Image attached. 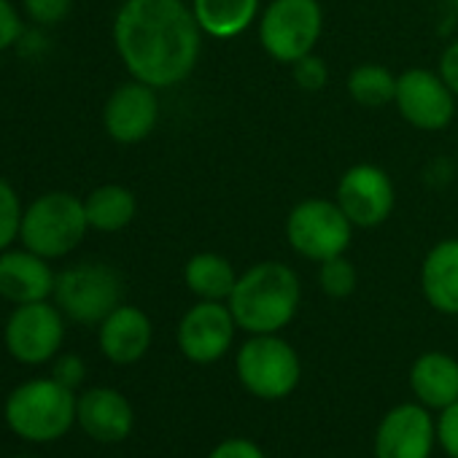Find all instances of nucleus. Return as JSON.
Returning <instances> with one entry per match:
<instances>
[{"label":"nucleus","instance_id":"obj_11","mask_svg":"<svg viewBox=\"0 0 458 458\" xmlns=\"http://www.w3.org/2000/svg\"><path fill=\"white\" fill-rule=\"evenodd\" d=\"M235 335H238V321L226 302L197 300V305H191L183 313L175 340L186 361L205 367V364H216L229 353Z\"/></svg>","mask_w":458,"mask_h":458},{"label":"nucleus","instance_id":"obj_21","mask_svg":"<svg viewBox=\"0 0 458 458\" xmlns=\"http://www.w3.org/2000/svg\"><path fill=\"white\" fill-rule=\"evenodd\" d=\"M238 273L226 257L202 251L194 254L186 267H183V284L197 300H210V302H226L238 284Z\"/></svg>","mask_w":458,"mask_h":458},{"label":"nucleus","instance_id":"obj_3","mask_svg":"<svg viewBox=\"0 0 458 458\" xmlns=\"http://www.w3.org/2000/svg\"><path fill=\"white\" fill-rule=\"evenodd\" d=\"M79 396L55 377H36L17 386L4 407L9 428L28 442H55L76 423Z\"/></svg>","mask_w":458,"mask_h":458},{"label":"nucleus","instance_id":"obj_24","mask_svg":"<svg viewBox=\"0 0 458 458\" xmlns=\"http://www.w3.org/2000/svg\"><path fill=\"white\" fill-rule=\"evenodd\" d=\"M356 284H359L356 267L345 259V254L318 265V286L327 297L345 300L356 292Z\"/></svg>","mask_w":458,"mask_h":458},{"label":"nucleus","instance_id":"obj_26","mask_svg":"<svg viewBox=\"0 0 458 458\" xmlns=\"http://www.w3.org/2000/svg\"><path fill=\"white\" fill-rule=\"evenodd\" d=\"M292 76H294V84L305 92H321L329 81V68L327 63L313 52V55H305L302 60H297L292 65Z\"/></svg>","mask_w":458,"mask_h":458},{"label":"nucleus","instance_id":"obj_1","mask_svg":"<svg viewBox=\"0 0 458 458\" xmlns=\"http://www.w3.org/2000/svg\"><path fill=\"white\" fill-rule=\"evenodd\" d=\"M202 36L183 0H124L114 20V47L124 68L154 89H170L194 73Z\"/></svg>","mask_w":458,"mask_h":458},{"label":"nucleus","instance_id":"obj_30","mask_svg":"<svg viewBox=\"0 0 458 458\" xmlns=\"http://www.w3.org/2000/svg\"><path fill=\"white\" fill-rule=\"evenodd\" d=\"M52 377H55L57 383H63V386H68V388L76 391V388L84 383V377H87V364H84V359L76 356V353L57 356V359H55V367H52Z\"/></svg>","mask_w":458,"mask_h":458},{"label":"nucleus","instance_id":"obj_5","mask_svg":"<svg viewBox=\"0 0 458 458\" xmlns=\"http://www.w3.org/2000/svg\"><path fill=\"white\" fill-rule=\"evenodd\" d=\"M235 372L251 396L278 402L297 391L302 380V361L294 345L284 337L251 335L235 356Z\"/></svg>","mask_w":458,"mask_h":458},{"label":"nucleus","instance_id":"obj_9","mask_svg":"<svg viewBox=\"0 0 458 458\" xmlns=\"http://www.w3.org/2000/svg\"><path fill=\"white\" fill-rule=\"evenodd\" d=\"M65 337L63 310L47 300L17 305L4 329L6 351L20 364H47L57 359Z\"/></svg>","mask_w":458,"mask_h":458},{"label":"nucleus","instance_id":"obj_2","mask_svg":"<svg viewBox=\"0 0 458 458\" xmlns=\"http://www.w3.org/2000/svg\"><path fill=\"white\" fill-rule=\"evenodd\" d=\"M300 302V276L284 262H259L249 267L226 300L238 329L249 335H278L294 321Z\"/></svg>","mask_w":458,"mask_h":458},{"label":"nucleus","instance_id":"obj_25","mask_svg":"<svg viewBox=\"0 0 458 458\" xmlns=\"http://www.w3.org/2000/svg\"><path fill=\"white\" fill-rule=\"evenodd\" d=\"M22 213L25 210L20 205L14 186L6 178H0V251H6L20 238Z\"/></svg>","mask_w":458,"mask_h":458},{"label":"nucleus","instance_id":"obj_22","mask_svg":"<svg viewBox=\"0 0 458 458\" xmlns=\"http://www.w3.org/2000/svg\"><path fill=\"white\" fill-rule=\"evenodd\" d=\"M84 210H87L89 229H98V233H122L124 226L132 224L138 213V199L122 183H103L84 197Z\"/></svg>","mask_w":458,"mask_h":458},{"label":"nucleus","instance_id":"obj_18","mask_svg":"<svg viewBox=\"0 0 458 458\" xmlns=\"http://www.w3.org/2000/svg\"><path fill=\"white\" fill-rule=\"evenodd\" d=\"M410 391L431 412L458 402V359L445 351H426L410 367Z\"/></svg>","mask_w":458,"mask_h":458},{"label":"nucleus","instance_id":"obj_33","mask_svg":"<svg viewBox=\"0 0 458 458\" xmlns=\"http://www.w3.org/2000/svg\"><path fill=\"white\" fill-rule=\"evenodd\" d=\"M14 458H30V455H14Z\"/></svg>","mask_w":458,"mask_h":458},{"label":"nucleus","instance_id":"obj_10","mask_svg":"<svg viewBox=\"0 0 458 458\" xmlns=\"http://www.w3.org/2000/svg\"><path fill=\"white\" fill-rule=\"evenodd\" d=\"M455 100L445 79L428 68H407L396 76L394 106L399 116L420 132L445 130L455 116Z\"/></svg>","mask_w":458,"mask_h":458},{"label":"nucleus","instance_id":"obj_14","mask_svg":"<svg viewBox=\"0 0 458 458\" xmlns=\"http://www.w3.org/2000/svg\"><path fill=\"white\" fill-rule=\"evenodd\" d=\"M159 122L157 89L132 79L111 92L103 108V127L111 140L132 146L146 140Z\"/></svg>","mask_w":458,"mask_h":458},{"label":"nucleus","instance_id":"obj_20","mask_svg":"<svg viewBox=\"0 0 458 458\" xmlns=\"http://www.w3.org/2000/svg\"><path fill=\"white\" fill-rule=\"evenodd\" d=\"M259 0H191V12L205 36L229 41L259 20Z\"/></svg>","mask_w":458,"mask_h":458},{"label":"nucleus","instance_id":"obj_7","mask_svg":"<svg viewBox=\"0 0 458 458\" xmlns=\"http://www.w3.org/2000/svg\"><path fill=\"white\" fill-rule=\"evenodd\" d=\"M353 238V224L337 199L308 197L297 202L286 218V241L297 257L308 262H327L343 257Z\"/></svg>","mask_w":458,"mask_h":458},{"label":"nucleus","instance_id":"obj_12","mask_svg":"<svg viewBox=\"0 0 458 458\" xmlns=\"http://www.w3.org/2000/svg\"><path fill=\"white\" fill-rule=\"evenodd\" d=\"M335 199L353 226L375 229L391 218L396 205V189L383 167L361 162L340 175Z\"/></svg>","mask_w":458,"mask_h":458},{"label":"nucleus","instance_id":"obj_6","mask_svg":"<svg viewBox=\"0 0 458 458\" xmlns=\"http://www.w3.org/2000/svg\"><path fill=\"white\" fill-rule=\"evenodd\" d=\"M321 33L324 9L318 0H270L259 17V44L284 65L313 55Z\"/></svg>","mask_w":458,"mask_h":458},{"label":"nucleus","instance_id":"obj_13","mask_svg":"<svg viewBox=\"0 0 458 458\" xmlns=\"http://www.w3.org/2000/svg\"><path fill=\"white\" fill-rule=\"evenodd\" d=\"M437 445V420L418 402L391 407L375 428V458H431Z\"/></svg>","mask_w":458,"mask_h":458},{"label":"nucleus","instance_id":"obj_8","mask_svg":"<svg viewBox=\"0 0 458 458\" xmlns=\"http://www.w3.org/2000/svg\"><path fill=\"white\" fill-rule=\"evenodd\" d=\"M122 276L103 262L73 265L55 284L57 308L79 324H100L122 305Z\"/></svg>","mask_w":458,"mask_h":458},{"label":"nucleus","instance_id":"obj_17","mask_svg":"<svg viewBox=\"0 0 458 458\" xmlns=\"http://www.w3.org/2000/svg\"><path fill=\"white\" fill-rule=\"evenodd\" d=\"M57 276L49 267V259L33 254L30 249L22 251H0V297L28 305L41 302L55 294Z\"/></svg>","mask_w":458,"mask_h":458},{"label":"nucleus","instance_id":"obj_19","mask_svg":"<svg viewBox=\"0 0 458 458\" xmlns=\"http://www.w3.org/2000/svg\"><path fill=\"white\" fill-rule=\"evenodd\" d=\"M423 300L442 316H458V238L428 249L420 265Z\"/></svg>","mask_w":458,"mask_h":458},{"label":"nucleus","instance_id":"obj_23","mask_svg":"<svg viewBox=\"0 0 458 458\" xmlns=\"http://www.w3.org/2000/svg\"><path fill=\"white\" fill-rule=\"evenodd\" d=\"M348 95L361 108H383L396 98V76L380 63H361L348 76Z\"/></svg>","mask_w":458,"mask_h":458},{"label":"nucleus","instance_id":"obj_16","mask_svg":"<svg viewBox=\"0 0 458 458\" xmlns=\"http://www.w3.org/2000/svg\"><path fill=\"white\" fill-rule=\"evenodd\" d=\"M154 340V327L151 318L135 308V305H119L114 313H108L100 321V351L111 364L127 367V364H138Z\"/></svg>","mask_w":458,"mask_h":458},{"label":"nucleus","instance_id":"obj_4","mask_svg":"<svg viewBox=\"0 0 458 458\" xmlns=\"http://www.w3.org/2000/svg\"><path fill=\"white\" fill-rule=\"evenodd\" d=\"M87 229L84 199L71 191H47L22 213L20 241L25 249L52 262L76 251Z\"/></svg>","mask_w":458,"mask_h":458},{"label":"nucleus","instance_id":"obj_27","mask_svg":"<svg viewBox=\"0 0 458 458\" xmlns=\"http://www.w3.org/2000/svg\"><path fill=\"white\" fill-rule=\"evenodd\" d=\"M73 9V0H25V12L38 25H57Z\"/></svg>","mask_w":458,"mask_h":458},{"label":"nucleus","instance_id":"obj_31","mask_svg":"<svg viewBox=\"0 0 458 458\" xmlns=\"http://www.w3.org/2000/svg\"><path fill=\"white\" fill-rule=\"evenodd\" d=\"M20 36H22V22L14 9V0H0V52L14 47Z\"/></svg>","mask_w":458,"mask_h":458},{"label":"nucleus","instance_id":"obj_28","mask_svg":"<svg viewBox=\"0 0 458 458\" xmlns=\"http://www.w3.org/2000/svg\"><path fill=\"white\" fill-rule=\"evenodd\" d=\"M437 445L447 458H458V402L445 407L437 418Z\"/></svg>","mask_w":458,"mask_h":458},{"label":"nucleus","instance_id":"obj_29","mask_svg":"<svg viewBox=\"0 0 458 458\" xmlns=\"http://www.w3.org/2000/svg\"><path fill=\"white\" fill-rule=\"evenodd\" d=\"M208 458H267L265 450L249 439V437H229V439H221L210 453Z\"/></svg>","mask_w":458,"mask_h":458},{"label":"nucleus","instance_id":"obj_15","mask_svg":"<svg viewBox=\"0 0 458 458\" xmlns=\"http://www.w3.org/2000/svg\"><path fill=\"white\" fill-rule=\"evenodd\" d=\"M76 423L89 439L100 445H116L132 434L135 412H132L130 399L122 391L98 386L79 396Z\"/></svg>","mask_w":458,"mask_h":458},{"label":"nucleus","instance_id":"obj_32","mask_svg":"<svg viewBox=\"0 0 458 458\" xmlns=\"http://www.w3.org/2000/svg\"><path fill=\"white\" fill-rule=\"evenodd\" d=\"M439 76L445 79V84L453 89V95L458 98V41H453L442 57H439Z\"/></svg>","mask_w":458,"mask_h":458}]
</instances>
